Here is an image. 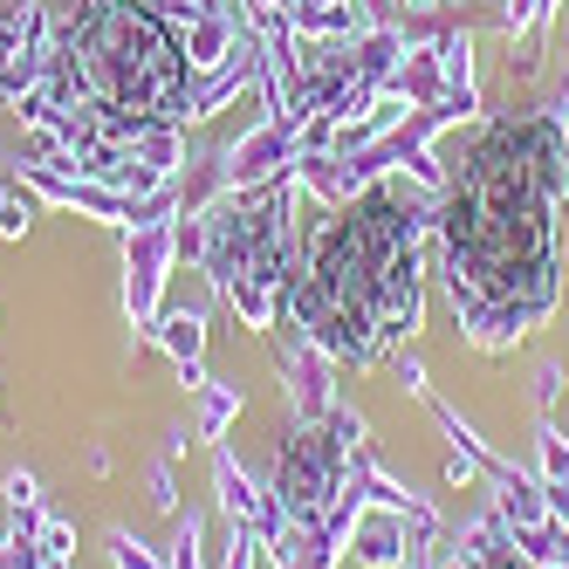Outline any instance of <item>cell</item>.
Masks as SVG:
<instances>
[{
  "label": "cell",
  "mask_w": 569,
  "mask_h": 569,
  "mask_svg": "<svg viewBox=\"0 0 569 569\" xmlns=\"http://www.w3.org/2000/svg\"><path fill=\"white\" fill-rule=\"evenodd\" d=\"M569 151L549 117H501L480 131L439 192V268L480 343L521 337L556 302V213Z\"/></svg>",
  "instance_id": "cell-1"
},
{
  "label": "cell",
  "mask_w": 569,
  "mask_h": 569,
  "mask_svg": "<svg viewBox=\"0 0 569 569\" xmlns=\"http://www.w3.org/2000/svg\"><path fill=\"white\" fill-rule=\"evenodd\" d=\"M330 480H337V446L316 439V432H302V439L289 446V460H281V501L309 515L322 495H330Z\"/></svg>",
  "instance_id": "cell-4"
},
{
  "label": "cell",
  "mask_w": 569,
  "mask_h": 569,
  "mask_svg": "<svg viewBox=\"0 0 569 569\" xmlns=\"http://www.w3.org/2000/svg\"><path fill=\"white\" fill-rule=\"evenodd\" d=\"M453 569H536V562H521L515 549H501V542H480L467 562H453Z\"/></svg>",
  "instance_id": "cell-5"
},
{
  "label": "cell",
  "mask_w": 569,
  "mask_h": 569,
  "mask_svg": "<svg viewBox=\"0 0 569 569\" xmlns=\"http://www.w3.org/2000/svg\"><path fill=\"white\" fill-rule=\"evenodd\" d=\"M56 90L110 124H166L186 110V49L144 0H90L56 42Z\"/></svg>",
  "instance_id": "cell-3"
},
{
  "label": "cell",
  "mask_w": 569,
  "mask_h": 569,
  "mask_svg": "<svg viewBox=\"0 0 569 569\" xmlns=\"http://www.w3.org/2000/svg\"><path fill=\"white\" fill-rule=\"evenodd\" d=\"M419 240L426 207L412 192H357L316 240V261L289 296L302 330L343 363H378L398 337L419 330Z\"/></svg>",
  "instance_id": "cell-2"
}]
</instances>
